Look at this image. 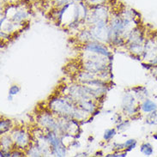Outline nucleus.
<instances>
[{"label":"nucleus","instance_id":"1","mask_svg":"<svg viewBox=\"0 0 157 157\" xmlns=\"http://www.w3.org/2000/svg\"><path fill=\"white\" fill-rule=\"evenodd\" d=\"M86 50H89L90 52H94V53H97L99 54H102V55H105V56H109V53L108 51L101 46L100 45H97V44H89L86 47H85Z\"/></svg>","mask_w":157,"mask_h":157},{"label":"nucleus","instance_id":"2","mask_svg":"<svg viewBox=\"0 0 157 157\" xmlns=\"http://www.w3.org/2000/svg\"><path fill=\"white\" fill-rule=\"evenodd\" d=\"M141 108L144 113H152L157 110V105L151 100L147 99L142 104Z\"/></svg>","mask_w":157,"mask_h":157},{"label":"nucleus","instance_id":"3","mask_svg":"<svg viewBox=\"0 0 157 157\" xmlns=\"http://www.w3.org/2000/svg\"><path fill=\"white\" fill-rule=\"evenodd\" d=\"M141 152L146 156H150L151 155H153V152H154V149L152 147V145L149 143V142H145V143H142L141 145V149H140Z\"/></svg>","mask_w":157,"mask_h":157},{"label":"nucleus","instance_id":"4","mask_svg":"<svg viewBox=\"0 0 157 157\" xmlns=\"http://www.w3.org/2000/svg\"><path fill=\"white\" fill-rule=\"evenodd\" d=\"M115 134H116V132H115V130H114V129L107 130L106 132H105V134H104V139L107 140V141H108V140L112 139L113 137Z\"/></svg>","mask_w":157,"mask_h":157},{"label":"nucleus","instance_id":"5","mask_svg":"<svg viewBox=\"0 0 157 157\" xmlns=\"http://www.w3.org/2000/svg\"><path fill=\"white\" fill-rule=\"evenodd\" d=\"M19 91H20L19 87L17 86V85H13V86L10 87V91H9V94H10V95H17Z\"/></svg>","mask_w":157,"mask_h":157},{"label":"nucleus","instance_id":"6","mask_svg":"<svg viewBox=\"0 0 157 157\" xmlns=\"http://www.w3.org/2000/svg\"><path fill=\"white\" fill-rule=\"evenodd\" d=\"M136 142H137V141H136L135 139H129L128 141H126V142H124L125 148H128L129 146H131V145H132V144H134V143H136Z\"/></svg>","mask_w":157,"mask_h":157},{"label":"nucleus","instance_id":"7","mask_svg":"<svg viewBox=\"0 0 157 157\" xmlns=\"http://www.w3.org/2000/svg\"><path fill=\"white\" fill-rule=\"evenodd\" d=\"M153 138H154V139H156V140H157V132H156L154 135H153Z\"/></svg>","mask_w":157,"mask_h":157},{"label":"nucleus","instance_id":"8","mask_svg":"<svg viewBox=\"0 0 157 157\" xmlns=\"http://www.w3.org/2000/svg\"><path fill=\"white\" fill-rule=\"evenodd\" d=\"M12 96H13V95H9V97H8V99H9L10 100H12Z\"/></svg>","mask_w":157,"mask_h":157}]
</instances>
